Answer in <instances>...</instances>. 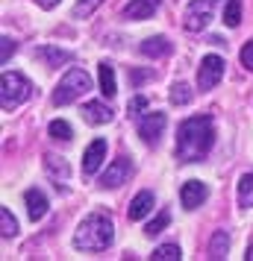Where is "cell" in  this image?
I'll return each instance as SVG.
<instances>
[{
    "label": "cell",
    "instance_id": "obj_1",
    "mask_svg": "<svg viewBox=\"0 0 253 261\" xmlns=\"http://www.w3.org/2000/svg\"><path fill=\"white\" fill-rule=\"evenodd\" d=\"M215 144V126L209 115H194L182 120L177 129V159L180 162H203Z\"/></svg>",
    "mask_w": 253,
    "mask_h": 261
},
{
    "label": "cell",
    "instance_id": "obj_2",
    "mask_svg": "<svg viewBox=\"0 0 253 261\" xmlns=\"http://www.w3.org/2000/svg\"><path fill=\"white\" fill-rule=\"evenodd\" d=\"M115 226L106 212H91L74 232V249L80 252H103L112 244Z\"/></svg>",
    "mask_w": 253,
    "mask_h": 261
},
{
    "label": "cell",
    "instance_id": "obj_3",
    "mask_svg": "<svg viewBox=\"0 0 253 261\" xmlns=\"http://www.w3.org/2000/svg\"><path fill=\"white\" fill-rule=\"evenodd\" d=\"M95 85H91V76L83 71V68H71V71L65 73L59 80V85L53 88V106H68L74 100H80L83 94H88Z\"/></svg>",
    "mask_w": 253,
    "mask_h": 261
},
{
    "label": "cell",
    "instance_id": "obj_4",
    "mask_svg": "<svg viewBox=\"0 0 253 261\" xmlns=\"http://www.w3.org/2000/svg\"><path fill=\"white\" fill-rule=\"evenodd\" d=\"M33 94V85L27 83V76H21L18 71H6L3 73V85H0V103L6 112L18 109L21 103H27Z\"/></svg>",
    "mask_w": 253,
    "mask_h": 261
},
{
    "label": "cell",
    "instance_id": "obj_5",
    "mask_svg": "<svg viewBox=\"0 0 253 261\" xmlns=\"http://www.w3.org/2000/svg\"><path fill=\"white\" fill-rule=\"evenodd\" d=\"M224 59L221 56H215V53H209V56H203V62H200V68H197V88L200 91H212L221 80H224Z\"/></svg>",
    "mask_w": 253,
    "mask_h": 261
},
{
    "label": "cell",
    "instance_id": "obj_6",
    "mask_svg": "<svg viewBox=\"0 0 253 261\" xmlns=\"http://www.w3.org/2000/svg\"><path fill=\"white\" fill-rule=\"evenodd\" d=\"M215 12V0H192L186 6V30L189 33H203L206 24L212 21Z\"/></svg>",
    "mask_w": 253,
    "mask_h": 261
},
{
    "label": "cell",
    "instance_id": "obj_7",
    "mask_svg": "<svg viewBox=\"0 0 253 261\" xmlns=\"http://www.w3.org/2000/svg\"><path fill=\"white\" fill-rule=\"evenodd\" d=\"M165 126H168V115H165V112H150V115H145V120L139 123V135H142V141H145L147 147H156L159 138H162V132H165Z\"/></svg>",
    "mask_w": 253,
    "mask_h": 261
},
{
    "label": "cell",
    "instance_id": "obj_8",
    "mask_svg": "<svg viewBox=\"0 0 253 261\" xmlns=\"http://www.w3.org/2000/svg\"><path fill=\"white\" fill-rule=\"evenodd\" d=\"M130 176H133V162H130V155H118V159L109 165L106 173L100 176V185H103V188H118L124 182H130Z\"/></svg>",
    "mask_w": 253,
    "mask_h": 261
},
{
    "label": "cell",
    "instance_id": "obj_9",
    "mask_svg": "<svg viewBox=\"0 0 253 261\" xmlns=\"http://www.w3.org/2000/svg\"><path fill=\"white\" fill-rule=\"evenodd\" d=\"M103 159H106V138H95L83 153V173L85 176H95L97 170H100V165H103Z\"/></svg>",
    "mask_w": 253,
    "mask_h": 261
},
{
    "label": "cell",
    "instance_id": "obj_10",
    "mask_svg": "<svg viewBox=\"0 0 253 261\" xmlns=\"http://www.w3.org/2000/svg\"><path fill=\"white\" fill-rule=\"evenodd\" d=\"M206 197H209V191H206L203 182H197V179H192V182H186L180 188V202H182V208H200L206 202Z\"/></svg>",
    "mask_w": 253,
    "mask_h": 261
},
{
    "label": "cell",
    "instance_id": "obj_11",
    "mask_svg": "<svg viewBox=\"0 0 253 261\" xmlns=\"http://www.w3.org/2000/svg\"><path fill=\"white\" fill-rule=\"evenodd\" d=\"M156 9H159V0H130L121 9V18H127V21H145L150 15H156Z\"/></svg>",
    "mask_w": 253,
    "mask_h": 261
},
{
    "label": "cell",
    "instance_id": "obj_12",
    "mask_svg": "<svg viewBox=\"0 0 253 261\" xmlns=\"http://www.w3.org/2000/svg\"><path fill=\"white\" fill-rule=\"evenodd\" d=\"M24 202H27V212H30V220H41L44 214H48V197L41 194L38 188H30L24 194Z\"/></svg>",
    "mask_w": 253,
    "mask_h": 261
},
{
    "label": "cell",
    "instance_id": "obj_13",
    "mask_svg": "<svg viewBox=\"0 0 253 261\" xmlns=\"http://www.w3.org/2000/svg\"><path fill=\"white\" fill-rule=\"evenodd\" d=\"M153 212V191H139L130 202V220H145L147 214Z\"/></svg>",
    "mask_w": 253,
    "mask_h": 261
},
{
    "label": "cell",
    "instance_id": "obj_14",
    "mask_svg": "<svg viewBox=\"0 0 253 261\" xmlns=\"http://www.w3.org/2000/svg\"><path fill=\"white\" fill-rule=\"evenodd\" d=\"M83 115L88 123H109V120L115 118V112L106 106V103H97V100H91V103H85L83 106Z\"/></svg>",
    "mask_w": 253,
    "mask_h": 261
},
{
    "label": "cell",
    "instance_id": "obj_15",
    "mask_svg": "<svg viewBox=\"0 0 253 261\" xmlns=\"http://www.w3.org/2000/svg\"><path fill=\"white\" fill-rule=\"evenodd\" d=\"M139 53H142V56H150V59H159V56L171 53V44H168V38L153 36V38H147V41H142Z\"/></svg>",
    "mask_w": 253,
    "mask_h": 261
},
{
    "label": "cell",
    "instance_id": "obj_16",
    "mask_svg": "<svg viewBox=\"0 0 253 261\" xmlns=\"http://www.w3.org/2000/svg\"><path fill=\"white\" fill-rule=\"evenodd\" d=\"M97 80H100V91H103V97H115L118 94V88H115V71H112L109 62H103V65L97 68Z\"/></svg>",
    "mask_w": 253,
    "mask_h": 261
},
{
    "label": "cell",
    "instance_id": "obj_17",
    "mask_svg": "<svg viewBox=\"0 0 253 261\" xmlns=\"http://www.w3.org/2000/svg\"><path fill=\"white\" fill-rule=\"evenodd\" d=\"M239 205L241 208H253V173H244L239 179Z\"/></svg>",
    "mask_w": 253,
    "mask_h": 261
},
{
    "label": "cell",
    "instance_id": "obj_18",
    "mask_svg": "<svg viewBox=\"0 0 253 261\" xmlns=\"http://www.w3.org/2000/svg\"><path fill=\"white\" fill-rule=\"evenodd\" d=\"M38 56L44 62H50V68H59V65H68L71 62V53L68 50H56V47H41Z\"/></svg>",
    "mask_w": 253,
    "mask_h": 261
},
{
    "label": "cell",
    "instance_id": "obj_19",
    "mask_svg": "<svg viewBox=\"0 0 253 261\" xmlns=\"http://www.w3.org/2000/svg\"><path fill=\"white\" fill-rule=\"evenodd\" d=\"M168 223H171V212L165 208V212H159L153 220H147V223H145V235L156 238L159 232H165V229H168Z\"/></svg>",
    "mask_w": 253,
    "mask_h": 261
},
{
    "label": "cell",
    "instance_id": "obj_20",
    "mask_svg": "<svg viewBox=\"0 0 253 261\" xmlns=\"http://www.w3.org/2000/svg\"><path fill=\"white\" fill-rule=\"evenodd\" d=\"M48 132H50V138H56V141H71L74 138V129L68 126V120H62V118L50 120Z\"/></svg>",
    "mask_w": 253,
    "mask_h": 261
},
{
    "label": "cell",
    "instance_id": "obj_21",
    "mask_svg": "<svg viewBox=\"0 0 253 261\" xmlns=\"http://www.w3.org/2000/svg\"><path fill=\"white\" fill-rule=\"evenodd\" d=\"M153 261H180L182 258V252L177 244H162V247L153 249V255H150Z\"/></svg>",
    "mask_w": 253,
    "mask_h": 261
},
{
    "label": "cell",
    "instance_id": "obj_22",
    "mask_svg": "<svg viewBox=\"0 0 253 261\" xmlns=\"http://www.w3.org/2000/svg\"><path fill=\"white\" fill-rule=\"evenodd\" d=\"M227 249H229L227 232H215V238H212V247H209L212 258H227Z\"/></svg>",
    "mask_w": 253,
    "mask_h": 261
},
{
    "label": "cell",
    "instance_id": "obj_23",
    "mask_svg": "<svg viewBox=\"0 0 253 261\" xmlns=\"http://www.w3.org/2000/svg\"><path fill=\"white\" fill-rule=\"evenodd\" d=\"M224 24H227V27H239L241 24V0H227V9H224Z\"/></svg>",
    "mask_w": 253,
    "mask_h": 261
},
{
    "label": "cell",
    "instance_id": "obj_24",
    "mask_svg": "<svg viewBox=\"0 0 253 261\" xmlns=\"http://www.w3.org/2000/svg\"><path fill=\"white\" fill-rule=\"evenodd\" d=\"M0 232H3L6 238L18 235V220L12 217V212H9V208H0Z\"/></svg>",
    "mask_w": 253,
    "mask_h": 261
},
{
    "label": "cell",
    "instance_id": "obj_25",
    "mask_svg": "<svg viewBox=\"0 0 253 261\" xmlns=\"http://www.w3.org/2000/svg\"><path fill=\"white\" fill-rule=\"evenodd\" d=\"M171 100H174V106H186V103H192V88L186 83H177L171 88Z\"/></svg>",
    "mask_w": 253,
    "mask_h": 261
},
{
    "label": "cell",
    "instance_id": "obj_26",
    "mask_svg": "<svg viewBox=\"0 0 253 261\" xmlns=\"http://www.w3.org/2000/svg\"><path fill=\"white\" fill-rule=\"evenodd\" d=\"M100 3H103V0H77V6H74V18H88Z\"/></svg>",
    "mask_w": 253,
    "mask_h": 261
},
{
    "label": "cell",
    "instance_id": "obj_27",
    "mask_svg": "<svg viewBox=\"0 0 253 261\" xmlns=\"http://www.w3.org/2000/svg\"><path fill=\"white\" fill-rule=\"evenodd\" d=\"M145 109H147V97H145V94H139V97H133V100H130V106H127V115H130V118H139Z\"/></svg>",
    "mask_w": 253,
    "mask_h": 261
},
{
    "label": "cell",
    "instance_id": "obj_28",
    "mask_svg": "<svg viewBox=\"0 0 253 261\" xmlns=\"http://www.w3.org/2000/svg\"><path fill=\"white\" fill-rule=\"evenodd\" d=\"M48 173H59V176H65V173H68V165L62 162L59 155H50L48 159Z\"/></svg>",
    "mask_w": 253,
    "mask_h": 261
},
{
    "label": "cell",
    "instance_id": "obj_29",
    "mask_svg": "<svg viewBox=\"0 0 253 261\" xmlns=\"http://www.w3.org/2000/svg\"><path fill=\"white\" fill-rule=\"evenodd\" d=\"M12 53H15V41L12 38H3V41H0V62H9Z\"/></svg>",
    "mask_w": 253,
    "mask_h": 261
},
{
    "label": "cell",
    "instance_id": "obj_30",
    "mask_svg": "<svg viewBox=\"0 0 253 261\" xmlns=\"http://www.w3.org/2000/svg\"><path fill=\"white\" fill-rule=\"evenodd\" d=\"M241 65H244L247 71H253V41H247V44L241 47Z\"/></svg>",
    "mask_w": 253,
    "mask_h": 261
},
{
    "label": "cell",
    "instance_id": "obj_31",
    "mask_svg": "<svg viewBox=\"0 0 253 261\" xmlns=\"http://www.w3.org/2000/svg\"><path fill=\"white\" fill-rule=\"evenodd\" d=\"M38 6H41V9H53V6H59V0H36Z\"/></svg>",
    "mask_w": 253,
    "mask_h": 261
},
{
    "label": "cell",
    "instance_id": "obj_32",
    "mask_svg": "<svg viewBox=\"0 0 253 261\" xmlns=\"http://www.w3.org/2000/svg\"><path fill=\"white\" fill-rule=\"evenodd\" d=\"M244 258H247V261H253V247L247 249V255H244Z\"/></svg>",
    "mask_w": 253,
    "mask_h": 261
}]
</instances>
